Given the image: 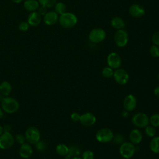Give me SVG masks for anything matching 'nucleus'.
<instances>
[{
	"instance_id": "f257e3e1",
	"label": "nucleus",
	"mask_w": 159,
	"mask_h": 159,
	"mask_svg": "<svg viewBox=\"0 0 159 159\" xmlns=\"http://www.w3.org/2000/svg\"><path fill=\"white\" fill-rule=\"evenodd\" d=\"M1 106L5 112L13 114L18 111L19 108V103L14 98L5 96L1 101Z\"/></svg>"
},
{
	"instance_id": "f03ea898",
	"label": "nucleus",
	"mask_w": 159,
	"mask_h": 159,
	"mask_svg": "<svg viewBox=\"0 0 159 159\" xmlns=\"http://www.w3.org/2000/svg\"><path fill=\"white\" fill-rule=\"evenodd\" d=\"M58 22L62 27L65 29H70L76 24L78 19L76 15L73 13L66 12L60 15L58 17Z\"/></svg>"
},
{
	"instance_id": "7ed1b4c3",
	"label": "nucleus",
	"mask_w": 159,
	"mask_h": 159,
	"mask_svg": "<svg viewBox=\"0 0 159 159\" xmlns=\"http://www.w3.org/2000/svg\"><path fill=\"white\" fill-rule=\"evenodd\" d=\"M26 141L30 144H35L40 140L39 130L35 127H29L25 132Z\"/></svg>"
},
{
	"instance_id": "20e7f679",
	"label": "nucleus",
	"mask_w": 159,
	"mask_h": 159,
	"mask_svg": "<svg viewBox=\"0 0 159 159\" xmlns=\"http://www.w3.org/2000/svg\"><path fill=\"white\" fill-rule=\"evenodd\" d=\"M135 150L136 148L134 144L129 142H125L120 145L119 148V153L124 158L129 159L133 157Z\"/></svg>"
},
{
	"instance_id": "39448f33",
	"label": "nucleus",
	"mask_w": 159,
	"mask_h": 159,
	"mask_svg": "<svg viewBox=\"0 0 159 159\" xmlns=\"http://www.w3.org/2000/svg\"><path fill=\"white\" fill-rule=\"evenodd\" d=\"M132 122L135 126L139 128L145 127L150 123L149 117L146 114L143 112H139L134 114L132 118Z\"/></svg>"
},
{
	"instance_id": "423d86ee",
	"label": "nucleus",
	"mask_w": 159,
	"mask_h": 159,
	"mask_svg": "<svg viewBox=\"0 0 159 159\" xmlns=\"http://www.w3.org/2000/svg\"><path fill=\"white\" fill-rule=\"evenodd\" d=\"M106 34L104 29L101 28H94L89 34V40L94 43L102 42L106 38Z\"/></svg>"
},
{
	"instance_id": "0eeeda50",
	"label": "nucleus",
	"mask_w": 159,
	"mask_h": 159,
	"mask_svg": "<svg viewBox=\"0 0 159 159\" xmlns=\"http://www.w3.org/2000/svg\"><path fill=\"white\" fill-rule=\"evenodd\" d=\"M114 134L112 130L108 128H103L99 129L96 135L97 140L101 143H107L112 140Z\"/></svg>"
},
{
	"instance_id": "6e6552de",
	"label": "nucleus",
	"mask_w": 159,
	"mask_h": 159,
	"mask_svg": "<svg viewBox=\"0 0 159 159\" xmlns=\"http://www.w3.org/2000/svg\"><path fill=\"white\" fill-rule=\"evenodd\" d=\"M114 42L119 47H123L125 46L129 40L128 33L125 30L120 29L117 30L114 34Z\"/></svg>"
},
{
	"instance_id": "1a4fd4ad",
	"label": "nucleus",
	"mask_w": 159,
	"mask_h": 159,
	"mask_svg": "<svg viewBox=\"0 0 159 159\" xmlns=\"http://www.w3.org/2000/svg\"><path fill=\"white\" fill-rule=\"evenodd\" d=\"M14 143V137L11 132H3L0 135V148L6 150L11 147Z\"/></svg>"
},
{
	"instance_id": "9d476101",
	"label": "nucleus",
	"mask_w": 159,
	"mask_h": 159,
	"mask_svg": "<svg viewBox=\"0 0 159 159\" xmlns=\"http://www.w3.org/2000/svg\"><path fill=\"white\" fill-rule=\"evenodd\" d=\"M115 81L119 84H125L128 82L129 76L128 73L124 69L117 68L113 74Z\"/></svg>"
},
{
	"instance_id": "9b49d317",
	"label": "nucleus",
	"mask_w": 159,
	"mask_h": 159,
	"mask_svg": "<svg viewBox=\"0 0 159 159\" xmlns=\"http://www.w3.org/2000/svg\"><path fill=\"white\" fill-rule=\"evenodd\" d=\"M107 63L108 66L112 69H117L121 65L122 60L120 55L116 53L112 52L109 53L107 57Z\"/></svg>"
},
{
	"instance_id": "f8f14e48",
	"label": "nucleus",
	"mask_w": 159,
	"mask_h": 159,
	"mask_svg": "<svg viewBox=\"0 0 159 159\" xmlns=\"http://www.w3.org/2000/svg\"><path fill=\"white\" fill-rule=\"evenodd\" d=\"M129 12L132 17H140L145 14V11L142 6L139 4H133L129 7Z\"/></svg>"
},
{
	"instance_id": "ddd939ff",
	"label": "nucleus",
	"mask_w": 159,
	"mask_h": 159,
	"mask_svg": "<svg viewBox=\"0 0 159 159\" xmlns=\"http://www.w3.org/2000/svg\"><path fill=\"white\" fill-rule=\"evenodd\" d=\"M96 120V117L94 114L90 112L84 113L80 116V123L86 127H89L93 125Z\"/></svg>"
},
{
	"instance_id": "4468645a",
	"label": "nucleus",
	"mask_w": 159,
	"mask_h": 159,
	"mask_svg": "<svg viewBox=\"0 0 159 159\" xmlns=\"http://www.w3.org/2000/svg\"><path fill=\"white\" fill-rule=\"evenodd\" d=\"M33 153L32 146L29 143H24L20 145L19 150V153L21 158L27 159L31 157Z\"/></svg>"
},
{
	"instance_id": "2eb2a0df",
	"label": "nucleus",
	"mask_w": 159,
	"mask_h": 159,
	"mask_svg": "<svg viewBox=\"0 0 159 159\" xmlns=\"http://www.w3.org/2000/svg\"><path fill=\"white\" fill-rule=\"evenodd\" d=\"M123 106L124 109L127 111H133L137 106L136 98L132 94H129L125 98L123 102Z\"/></svg>"
},
{
	"instance_id": "dca6fc26",
	"label": "nucleus",
	"mask_w": 159,
	"mask_h": 159,
	"mask_svg": "<svg viewBox=\"0 0 159 159\" xmlns=\"http://www.w3.org/2000/svg\"><path fill=\"white\" fill-rule=\"evenodd\" d=\"M58 14L55 11H50L43 16V21L45 24L52 25L58 21Z\"/></svg>"
},
{
	"instance_id": "f3484780",
	"label": "nucleus",
	"mask_w": 159,
	"mask_h": 159,
	"mask_svg": "<svg viewBox=\"0 0 159 159\" xmlns=\"http://www.w3.org/2000/svg\"><path fill=\"white\" fill-rule=\"evenodd\" d=\"M41 16L39 14V12L34 11L31 12V13L29 14L27 17V22L29 23V25L35 27L39 25L41 22Z\"/></svg>"
},
{
	"instance_id": "a211bd4d",
	"label": "nucleus",
	"mask_w": 159,
	"mask_h": 159,
	"mask_svg": "<svg viewBox=\"0 0 159 159\" xmlns=\"http://www.w3.org/2000/svg\"><path fill=\"white\" fill-rule=\"evenodd\" d=\"M129 139L133 144H139L142 140V134L139 129H133L130 132Z\"/></svg>"
},
{
	"instance_id": "6ab92c4d",
	"label": "nucleus",
	"mask_w": 159,
	"mask_h": 159,
	"mask_svg": "<svg viewBox=\"0 0 159 159\" xmlns=\"http://www.w3.org/2000/svg\"><path fill=\"white\" fill-rule=\"evenodd\" d=\"M40 4L37 0H26L24 2V8L30 12H34L38 9Z\"/></svg>"
},
{
	"instance_id": "aec40b11",
	"label": "nucleus",
	"mask_w": 159,
	"mask_h": 159,
	"mask_svg": "<svg viewBox=\"0 0 159 159\" xmlns=\"http://www.w3.org/2000/svg\"><path fill=\"white\" fill-rule=\"evenodd\" d=\"M12 86L7 81H4L0 84V93L4 96H8L11 93Z\"/></svg>"
},
{
	"instance_id": "412c9836",
	"label": "nucleus",
	"mask_w": 159,
	"mask_h": 159,
	"mask_svg": "<svg viewBox=\"0 0 159 159\" xmlns=\"http://www.w3.org/2000/svg\"><path fill=\"white\" fill-rule=\"evenodd\" d=\"M111 24L112 27L117 30L123 29L125 27L124 20L120 17H114L111 21Z\"/></svg>"
},
{
	"instance_id": "4be33fe9",
	"label": "nucleus",
	"mask_w": 159,
	"mask_h": 159,
	"mask_svg": "<svg viewBox=\"0 0 159 159\" xmlns=\"http://www.w3.org/2000/svg\"><path fill=\"white\" fill-rule=\"evenodd\" d=\"M150 148L155 153H159V136L152 137L150 142Z\"/></svg>"
},
{
	"instance_id": "5701e85b",
	"label": "nucleus",
	"mask_w": 159,
	"mask_h": 159,
	"mask_svg": "<svg viewBox=\"0 0 159 159\" xmlns=\"http://www.w3.org/2000/svg\"><path fill=\"white\" fill-rule=\"evenodd\" d=\"M56 152L60 156L65 157L67 154H68L69 147H68L65 144L60 143L56 147Z\"/></svg>"
},
{
	"instance_id": "b1692460",
	"label": "nucleus",
	"mask_w": 159,
	"mask_h": 159,
	"mask_svg": "<svg viewBox=\"0 0 159 159\" xmlns=\"http://www.w3.org/2000/svg\"><path fill=\"white\" fill-rule=\"evenodd\" d=\"M66 7L63 2H59L55 4V11L58 15H61L66 12Z\"/></svg>"
},
{
	"instance_id": "393cba45",
	"label": "nucleus",
	"mask_w": 159,
	"mask_h": 159,
	"mask_svg": "<svg viewBox=\"0 0 159 159\" xmlns=\"http://www.w3.org/2000/svg\"><path fill=\"white\" fill-rule=\"evenodd\" d=\"M149 122L155 127H159V113H156L151 116L149 118Z\"/></svg>"
},
{
	"instance_id": "a878e982",
	"label": "nucleus",
	"mask_w": 159,
	"mask_h": 159,
	"mask_svg": "<svg viewBox=\"0 0 159 159\" xmlns=\"http://www.w3.org/2000/svg\"><path fill=\"white\" fill-rule=\"evenodd\" d=\"M68 154L71 157V158L76 157H79L80 154V150L78 148V147L72 145L69 147V152Z\"/></svg>"
},
{
	"instance_id": "bb28decb",
	"label": "nucleus",
	"mask_w": 159,
	"mask_h": 159,
	"mask_svg": "<svg viewBox=\"0 0 159 159\" xmlns=\"http://www.w3.org/2000/svg\"><path fill=\"white\" fill-rule=\"evenodd\" d=\"M145 134L149 137H153L156 134V129L153 125H147L145 127Z\"/></svg>"
},
{
	"instance_id": "cd10ccee",
	"label": "nucleus",
	"mask_w": 159,
	"mask_h": 159,
	"mask_svg": "<svg viewBox=\"0 0 159 159\" xmlns=\"http://www.w3.org/2000/svg\"><path fill=\"white\" fill-rule=\"evenodd\" d=\"M114 74V71L113 69L111 68L109 66L107 67H105L102 69V75L104 78H109L111 77H112L113 76Z\"/></svg>"
},
{
	"instance_id": "c85d7f7f",
	"label": "nucleus",
	"mask_w": 159,
	"mask_h": 159,
	"mask_svg": "<svg viewBox=\"0 0 159 159\" xmlns=\"http://www.w3.org/2000/svg\"><path fill=\"white\" fill-rule=\"evenodd\" d=\"M38 1L41 6H45L47 8L52 7L57 3V0H39Z\"/></svg>"
},
{
	"instance_id": "c756f323",
	"label": "nucleus",
	"mask_w": 159,
	"mask_h": 159,
	"mask_svg": "<svg viewBox=\"0 0 159 159\" xmlns=\"http://www.w3.org/2000/svg\"><path fill=\"white\" fill-rule=\"evenodd\" d=\"M150 54L155 58L159 57V46L153 45L150 48Z\"/></svg>"
},
{
	"instance_id": "7c9ffc66",
	"label": "nucleus",
	"mask_w": 159,
	"mask_h": 159,
	"mask_svg": "<svg viewBox=\"0 0 159 159\" xmlns=\"http://www.w3.org/2000/svg\"><path fill=\"white\" fill-rule=\"evenodd\" d=\"M82 159H93L94 158V153L91 150H85L82 153Z\"/></svg>"
},
{
	"instance_id": "2f4dec72",
	"label": "nucleus",
	"mask_w": 159,
	"mask_h": 159,
	"mask_svg": "<svg viewBox=\"0 0 159 159\" xmlns=\"http://www.w3.org/2000/svg\"><path fill=\"white\" fill-rule=\"evenodd\" d=\"M35 147H36V148L38 150H39V151H43V150H44L45 148H46V147H47V145H46V143H45V142H43V141H42V140H39L37 143H36L35 144Z\"/></svg>"
},
{
	"instance_id": "473e14b6",
	"label": "nucleus",
	"mask_w": 159,
	"mask_h": 159,
	"mask_svg": "<svg viewBox=\"0 0 159 159\" xmlns=\"http://www.w3.org/2000/svg\"><path fill=\"white\" fill-rule=\"evenodd\" d=\"M29 24L27 22H25V21L21 22L19 25V29L22 32L27 31L29 29Z\"/></svg>"
},
{
	"instance_id": "72a5a7b5",
	"label": "nucleus",
	"mask_w": 159,
	"mask_h": 159,
	"mask_svg": "<svg viewBox=\"0 0 159 159\" xmlns=\"http://www.w3.org/2000/svg\"><path fill=\"white\" fill-rule=\"evenodd\" d=\"M152 41L153 45L159 46V31L155 32L152 37Z\"/></svg>"
},
{
	"instance_id": "f704fd0d",
	"label": "nucleus",
	"mask_w": 159,
	"mask_h": 159,
	"mask_svg": "<svg viewBox=\"0 0 159 159\" xmlns=\"http://www.w3.org/2000/svg\"><path fill=\"white\" fill-rule=\"evenodd\" d=\"M16 140L17 141V142L19 144H22L24 143L25 142L26 140H25V135H22V134H17L16 135Z\"/></svg>"
},
{
	"instance_id": "c9c22d12",
	"label": "nucleus",
	"mask_w": 159,
	"mask_h": 159,
	"mask_svg": "<svg viewBox=\"0 0 159 159\" xmlns=\"http://www.w3.org/2000/svg\"><path fill=\"white\" fill-rule=\"evenodd\" d=\"M38 12L40 16H44L48 11H47V7L43 6H40L38 8Z\"/></svg>"
},
{
	"instance_id": "e433bc0d",
	"label": "nucleus",
	"mask_w": 159,
	"mask_h": 159,
	"mask_svg": "<svg viewBox=\"0 0 159 159\" xmlns=\"http://www.w3.org/2000/svg\"><path fill=\"white\" fill-rule=\"evenodd\" d=\"M114 142L116 143H122L124 142V137L121 135H116L115 137L114 136Z\"/></svg>"
},
{
	"instance_id": "4c0bfd02",
	"label": "nucleus",
	"mask_w": 159,
	"mask_h": 159,
	"mask_svg": "<svg viewBox=\"0 0 159 159\" xmlns=\"http://www.w3.org/2000/svg\"><path fill=\"white\" fill-rule=\"evenodd\" d=\"M80 116L81 115H80L77 112H73L71 114V119L73 121V122H78L80 120Z\"/></svg>"
},
{
	"instance_id": "58836bf2",
	"label": "nucleus",
	"mask_w": 159,
	"mask_h": 159,
	"mask_svg": "<svg viewBox=\"0 0 159 159\" xmlns=\"http://www.w3.org/2000/svg\"><path fill=\"white\" fill-rule=\"evenodd\" d=\"M2 127H3V132H10L11 130V127L10 125H8V124L4 125Z\"/></svg>"
},
{
	"instance_id": "ea45409f",
	"label": "nucleus",
	"mask_w": 159,
	"mask_h": 159,
	"mask_svg": "<svg viewBox=\"0 0 159 159\" xmlns=\"http://www.w3.org/2000/svg\"><path fill=\"white\" fill-rule=\"evenodd\" d=\"M154 94L155 96L159 97V86L156 87L154 89Z\"/></svg>"
},
{
	"instance_id": "a19ab883",
	"label": "nucleus",
	"mask_w": 159,
	"mask_h": 159,
	"mask_svg": "<svg viewBox=\"0 0 159 159\" xmlns=\"http://www.w3.org/2000/svg\"><path fill=\"white\" fill-rule=\"evenodd\" d=\"M4 116V111L1 107H0V119H1Z\"/></svg>"
},
{
	"instance_id": "79ce46f5",
	"label": "nucleus",
	"mask_w": 159,
	"mask_h": 159,
	"mask_svg": "<svg viewBox=\"0 0 159 159\" xmlns=\"http://www.w3.org/2000/svg\"><path fill=\"white\" fill-rule=\"evenodd\" d=\"M71 157L69 155V154H67L65 156V159H71Z\"/></svg>"
},
{
	"instance_id": "37998d69",
	"label": "nucleus",
	"mask_w": 159,
	"mask_h": 159,
	"mask_svg": "<svg viewBox=\"0 0 159 159\" xmlns=\"http://www.w3.org/2000/svg\"><path fill=\"white\" fill-rule=\"evenodd\" d=\"M11 1L15 3H19V2H22L23 0H11Z\"/></svg>"
},
{
	"instance_id": "c03bdc74",
	"label": "nucleus",
	"mask_w": 159,
	"mask_h": 159,
	"mask_svg": "<svg viewBox=\"0 0 159 159\" xmlns=\"http://www.w3.org/2000/svg\"><path fill=\"white\" fill-rule=\"evenodd\" d=\"M3 133V127L0 125V135Z\"/></svg>"
},
{
	"instance_id": "a18cd8bd",
	"label": "nucleus",
	"mask_w": 159,
	"mask_h": 159,
	"mask_svg": "<svg viewBox=\"0 0 159 159\" xmlns=\"http://www.w3.org/2000/svg\"><path fill=\"white\" fill-rule=\"evenodd\" d=\"M71 159H82L81 158H80V157H73V158H72Z\"/></svg>"
},
{
	"instance_id": "49530a36",
	"label": "nucleus",
	"mask_w": 159,
	"mask_h": 159,
	"mask_svg": "<svg viewBox=\"0 0 159 159\" xmlns=\"http://www.w3.org/2000/svg\"><path fill=\"white\" fill-rule=\"evenodd\" d=\"M158 79H159V75H158Z\"/></svg>"
},
{
	"instance_id": "de8ad7c7",
	"label": "nucleus",
	"mask_w": 159,
	"mask_h": 159,
	"mask_svg": "<svg viewBox=\"0 0 159 159\" xmlns=\"http://www.w3.org/2000/svg\"><path fill=\"white\" fill-rule=\"evenodd\" d=\"M122 159H125V158H122Z\"/></svg>"
}]
</instances>
